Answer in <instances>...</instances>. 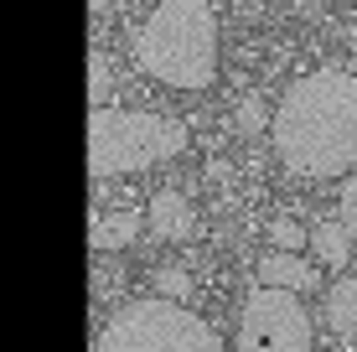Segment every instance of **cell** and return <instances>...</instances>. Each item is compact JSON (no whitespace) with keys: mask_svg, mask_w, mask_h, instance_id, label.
Returning <instances> with one entry per match:
<instances>
[{"mask_svg":"<svg viewBox=\"0 0 357 352\" xmlns=\"http://www.w3.org/2000/svg\"><path fill=\"white\" fill-rule=\"evenodd\" d=\"M269 238H275V249H285V254L305 249V228L295 223V217H275V223H269Z\"/></svg>","mask_w":357,"mask_h":352,"instance_id":"cell-13","label":"cell"},{"mask_svg":"<svg viewBox=\"0 0 357 352\" xmlns=\"http://www.w3.org/2000/svg\"><path fill=\"white\" fill-rule=\"evenodd\" d=\"M109 93H114V72H109V57H104V52H93V57H89V104H93V109H104V104H109Z\"/></svg>","mask_w":357,"mask_h":352,"instance_id":"cell-11","label":"cell"},{"mask_svg":"<svg viewBox=\"0 0 357 352\" xmlns=\"http://www.w3.org/2000/svg\"><path fill=\"white\" fill-rule=\"evenodd\" d=\"M259 285H269V290H290V296H301V290H316V285H321V275H316L311 264L301 259V254H285V249H275V254H264V259H259Z\"/></svg>","mask_w":357,"mask_h":352,"instance_id":"cell-7","label":"cell"},{"mask_svg":"<svg viewBox=\"0 0 357 352\" xmlns=\"http://www.w3.org/2000/svg\"><path fill=\"white\" fill-rule=\"evenodd\" d=\"M155 290H161L166 300H187L192 296V275L181 270V264H161V270H155Z\"/></svg>","mask_w":357,"mask_h":352,"instance_id":"cell-12","label":"cell"},{"mask_svg":"<svg viewBox=\"0 0 357 352\" xmlns=\"http://www.w3.org/2000/svg\"><path fill=\"white\" fill-rule=\"evenodd\" d=\"M145 228H151L155 238H166V244H181V238L197 234V213H192V202L181 197V192H155L151 213H145Z\"/></svg>","mask_w":357,"mask_h":352,"instance_id":"cell-6","label":"cell"},{"mask_svg":"<svg viewBox=\"0 0 357 352\" xmlns=\"http://www.w3.org/2000/svg\"><path fill=\"white\" fill-rule=\"evenodd\" d=\"M109 6H114V0H89V10H93V16H104Z\"/></svg>","mask_w":357,"mask_h":352,"instance_id":"cell-16","label":"cell"},{"mask_svg":"<svg viewBox=\"0 0 357 352\" xmlns=\"http://www.w3.org/2000/svg\"><path fill=\"white\" fill-rule=\"evenodd\" d=\"M233 352H311V311L290 290L254 285L238 311Z\"/></svg>","mask_w":357,"mask_h":352,"instance_id":"cell-5","label":"cell"},{"mask_svg":"<svg viewBox=\"0 0 357 352\" xmlns=\"http://www.w3.org/2000/svg\"><path fill=\"white\" fill-rule=\"evenodd\" d=\"M269 140L290 176H347L357 161V72L316 68L295 78L285 99L275 104Z\"/></svg>","mask_w":357,"mask_h":352,"instance_id":"cell-1","label":"cell"},{"mask_svg":"<svg viewBox=\"0 0 357 352\" xmlns=\"http://www.w3.org/2000/svg\"><path fill=\"white\" fill-rule=\"evenodd\" d=\"M337 208H342V223H347V234L357 238V171H347V187L337 192Z\"/></svg>","mask_w":357,"mask_h":352,"instance_id":"cell-14","label":"cell"},{"mask_svg":"<svg viewBox=\"0 0 357 352\" xmlns=\"http://www.w3.org/2000/svg\"><path fill=\"white\" fill-rule=\"evenodd\" d=\"M352 72H357V68H352Z\"/></svg>","mask_w":357,"mask_h":352,"instance_id":"cell-17","label":"cell"},{"mask_svg":"<svg viewBox=\"0 0 357 352\" xmlns=\"http://www.w3.org/2000/svg\"><path fill=\"white\" fill-rule=\"evenodd\" d=\"M326 326L337 337H352L357 342V275H342V280L326 290Z\"/></svg>","mask_w":357,"mask_h":352,"instance_id":"cell-10","label":"cell"},{"mask_svg":"<svg viewBox=\"0 0 357 352\" xmlns=\"http://www.w3.org/2000/svg\"><path fill=\"white\" fill-rule=\"evenodd\" d=\"M135 63L166 89H207L218 78V16L207 0H155L135 31Z\"/></svg>","mask_w":357,"mask_h":352,"instance_id":"cell-2","label":"cell"},{"mask_svg":"<svg viewBox=\"0 0 357 352\" xmlns=\"http://www.w3.org/2000/svg\"><path fill=\"white\" fill-rule=\"evenodd\" d=\"M93 352H223V337L213 332L187 300H135L114 311L98 332Z\"/></svg>","mask_w":357,"mask_h":352,"instance_id":"cell-4","label":"cell"},{"mask_svg":"<svg viewBox=\"0 0 357 352\" xmlns=\"http://www.w3.org/2000/svg\"><path fill=\"white\" fill-rule=\"evenodd\" d=\"M140 213H104V217H93V228H89V244L93 254H114V249H130L135 238H140Z\"/></svg>","mask_w":357,"mask_h":352,"instance_id":"cell-8","label":"cell"},{"mask_svg":"<svg viewBox=\"0 0 357 352\" xmlns=\"http://www.w3.org/2000/svg\"><path fill=\"white\" fill-rule=\"evenodd\" d=\"M352 244H357V238L347 234L342 217H326V223L311 228V249H316V259H321L326 270H347V264H352Z\"/></svg>","mask_w":357,"mask_h":352,"instance_id":"cell-9","label":"cell"},{"mask_svg":"<svg viewBox=\"0 0 357 352\" xmlns=\"http://www.w3.org/2000/svg\"><path fill=\"white\" fill-rule=\"evenodd\" d=\"M187 151V125L151 109H93L89 114V176H130V171H151V166L171 161Z\"/></svg>","mask_w":357,"mask_h":352,"instance_id":"cell-3","label":"cell"},{"mask_svg":"<svg viewBox=\"0 0 357 352\" xmlns=\"http://www.w3.org/2000/svg\"><path fill=\"white\" fill-rule=\"evenodd\" d=\"M238 130L243 135H259L264 130V99H243L238 104Z\"/></svg>","mask_w":357,"mask_h":352,"instance_id":"cell-15","label":"cell"}]
</instances>
